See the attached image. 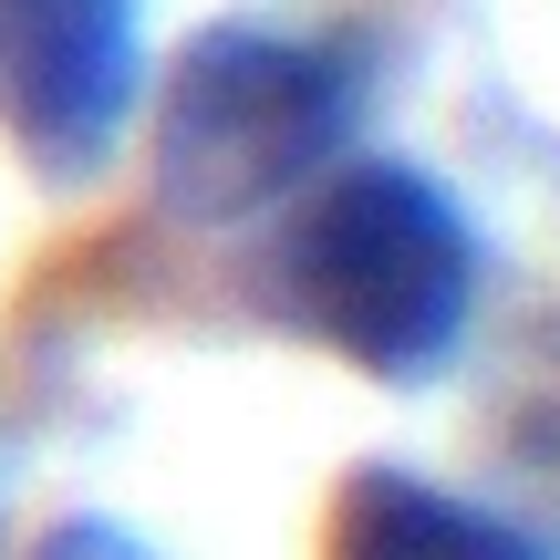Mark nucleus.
Segmentation results:
<instances>
[{
	"label": "nucleus",
	"mask_w": 560,
	"mask_h": 560,
	"mask_svg": "<svg viewBox=\"0 0 560 560\" xmlns=\"http://www.w3.org/2000/svg\"><path fill=\"white\" fill-rule=\"evenodd\" d=\"M270 322L353 363L363 384L425 395L467 363L488 301V240L457 187L405 156H342L322 187L280 208L270 240Z\"/></svg>",
	"instance_id": "1"
},
{
	"label": "nucleus",
	"mask_w": 560,
	"mask_h": 560,
	"mask_svg": "<svg viewBox=\"0 0 560 560\" xmlns=\"http://www.w3.org/2000/svg\"><path fill=\"white\" fill-rule=\"evenodd\" d=\"M156 104V208L187 229L280 219L301 187H322L363 136V62L332 32L280 21H208L177 52Z\"/></svg>",
	"instance_id": "2"
},
{
	"label": "nucleus",
	"mask_w": 560,
	"mask_h": 560,
	"mask_svg": "<svg viewBox=\"0 0 560 560\" xmlns=\"http://www.w3.org/2000/svg\"><path fill=\"white\" fill-rule=\"evenodd\" d=\"M145 115V0H0V145L94 187Z\"/></svg>",
	"instance_id": "3"
},
{
	"label": "nucleus",
	"mask_w": 560,
	"mask_h": 560,
	"mask_svg": "<svg viewBox=\"0 0 560 560\" xmlns=\"http://www.w3.org/2000/svg\"><path fill=\"white\" fill-rule=\"evenodd\" d=\"M322 560H560L520 509L467 499L425 467H353L332 488Z\"/></svg>",
	"instance_id": "4"
},
{
	"label": "nucleus",
	"mask_w": 560,
	"mask_h": 560,
	"mask_svg": "<svg viewBox=\"0 0 560 560\" xmlns=\"http://www.w3.org/2000/svg\"><path fill=\"white\" fill-rule=\"evenodd\" d=\"M21 560H166L145 529H125V520H104V509H73V520H52Z\"/></svg>",
	"instance_id": "5"
}]
</instances>
